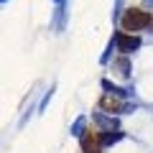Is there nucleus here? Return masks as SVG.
<instances>
[{
    "label": "nucleus",
    "mask_w": 153,
    "mask_h": 153,
    "mask_svg": "<svg viewBox=\"0 0 153 153\" xmlns=\"http://www.w3.org/2000/svg\"><path fill=\"white\" fill-rule=\"evenodd\" d=\"M146 26H153V16L146 10H138V8H130V10L123 16V31H140Z\"/></svg>",
    "instance_id": "nucleus-1"
},
{
    "label": "nucleus",
    "mask_w": 153,
    "mask_h": 153,
    "mask_svg": "<svg viewBox=\"0 0 153 153\" xmlns=\"http://www.w3.org/2000/svg\"><path fill=\"white\" fill-rule=\"evenodd\" d=\"M138 46H140V38H138V36H130V33H117V49H120L123 54H130V51H135Z\"/></svg>",
    "instance_id": "nucleus-2"
},
{
    "label": "nucleus",
    "mask_w": 153,
    "mask_h": 153,
    "mask_svg": "<svg viewBox=\"0 0 153 153\" xmlns=\"http://www.w3.org/2000/svg\"><path fill=\"white\" fill-rule=\"evenodd\" d=\"M82 151L84 153H100V138L94 133H87L82 138Z\"/></svg>",
    "instance_id": "nucleus-3"
}]
</instances>
